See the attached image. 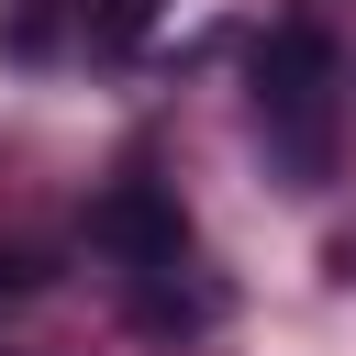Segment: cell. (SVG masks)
Segmentation results:
<instances>
[{"mask_svg":"<svg viewBox=\"0 0 356 356\" xmlns=\"http://www.w3.org/2000/svg\"><path fill=\"white\" fill-rule=\"evenodd\" d=\"M256 111H267V134H278L300 167H323V122H334V33H312V22L267 33V44H256Z\"/></svg>","mask_w":356,"mask_h":356,"instance_id":"cell-1","label":"cell"},{"mask_svg":"<svg viewBox=\"0 0 356 356\" xmlns=\"http://www.w3.org/2000/svg\"><path fill=\"white\" fill-rule=\"evenodd\" d=\"M89 245L145 278V267H178V256H189V211H178L167 178H111V189L89 200Z\"/></svg>","mask_w":356,"mask_h":356,"instance_id":"cell-2","label":"cell"},{"mask_svg":"<svg viewBox=\"0 0 356 356\" xmlns=\"http://www.w3.org/2000/svg\"><path fill=\"white\" fill-rule=\"evenodd\" d=\"M22 289H33V256H22V245H0V300H22Z\"/></svg>","mask_w":356,"mask_h":356,"instance_id":"cell-4","label":"cell"},{"mask_svg":"<svg viewBox=\"0 0 356 356\" xmlns=\"http://www.w3.org/2000/svg\"><path fill=\"white\" fill-rule=\"evenodd\" d=\"M78 22H89V44H100V56H134V44L167 22V0H78Z\"/></svg>","mask_w":356,"mask_h":356,"instance_id":"cell-3","label":"cell"}]
</instances>
